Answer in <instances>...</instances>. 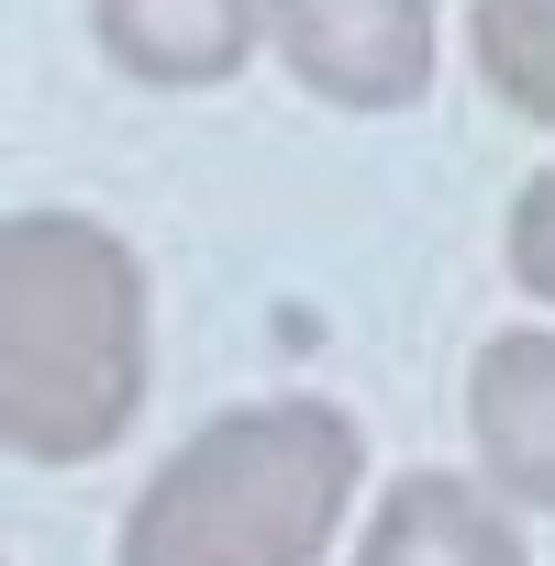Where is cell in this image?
Instances as JSON below:
<instances>
[{"instance_id":"obj_1","label":"cell","mask_w":555,"mask_h":566,"mask_svg":"<svg viewBox=\"0 0 555 566\" xmlns=\"http://www.w3.org/2000/svg\"><path fill=\"white\" fill-rule=\"evenodd\" d=\"M156 378L145 255L101 211H0V455L90 467Z\"/></svg>"},{"instance_id":"obj_2","label":"cell","mask_w":555,"mask_h":566,"mask_svg":"<svg viewBox=\"0 0 555 566\" xmlns=\"http://www.w3.org/2000/svg\"><path fill=\"white\" fill-rule=\"evenodd\" d=\"M367 478L356 411L290 389L211 411L123 511L112 566H323Z\"/></svg>"},{"instance_id":"obj_3","label":"cell","mask_w":555,"mask_h":566,"mask_svg":"<svg viewBox=\"0 0 555 566\" xmlns=\"http://www.w3.org/2000/svg\"><path fill=\"white\" fill-rule=\"evenodd\" d=\"M266 45L323 112H422L444 67L433 0H266Z\"/></svg>"},{"instance_id":"obj_4","label":"cell","mask_w":555,"mask_h":566,"mask_svg":"<svg viewBox=\"0 0 555 566\" xmlns=\"http://www.w3.org/2000/svg\"><path fill=\"white\" fill-rule=\"evenodd\" d=\"M467 444H478V489L511 511H555V334L511 323L478 345L467 367Z\"/></svg>"},{"instance_id":"obj_5","label":"cell","mask_w":555,"mask_h":566,"mask_svg":"<svg viewBox=\"0 0 555 566\" xmlns=\"http://www.w3.org/2000/svg\"><path fill=\"white\" fill-rule=\"evenodd\" d=\"M90 45L134 90H222L266 45V0H90Z\"/></svg>"},{"instance_id":"obj_6","label":"cell","mask_w":555,"mask_h":566,"mask_svg":"<svg viewBox=\"0 0 555 566\" xmlns=\"http://www.w3.org/2000/svg\"><path fill=\"white\" fill-rule=\"evenodd\" d=\"M356 566H533V544H522V511L489 500L478 478L411 467V478L378 489V511L356 533Z\"/></svg>"},{"instance_id":"obj_7","label":"cell","mask_w":555,"mask_h":566,"mask_svg":"<svg viewBox=\"0 0 555 566\" xmlns=\"http://www.w3.org/2000/svg\"><path fill=\"white\" fill-rule=\"evenodd\" d=\"M467 56L511 123H555V0H478Z\"/></svg>"},{"instance_id":"obj_8","label":"cell","mask_w":555,"mask_h":566,"mask_svg":"<svg viewBox=\"0 0 555 566\" xmlns=\"http://www.w3.org/2000/svg\"><path fill=\"white\" fill-rule=\"evenodd\" d=\"M500 277L522 301H555V178L511 189V233H500Z\"/></svg>"}]
</instances>
